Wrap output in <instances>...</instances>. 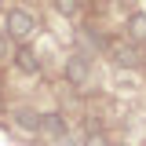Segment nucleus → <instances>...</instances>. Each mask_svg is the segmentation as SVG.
Segmentation results:
<instances>
[{"mask_svg": "<svg viewBox=\"0 0 146 146\" xmlns=\"http://www.w3.org/2000/svg\"><path fill=\"white\" fill-rule=\"evenodd\" d=\"M11 55V40H7V33H0V58H7Z\"/></svg>", "mask_w": 146, "mask_h": 146, "instance_id": "12", "label": "nucleus"}, {"mask_svg": "<svg viewBox=\"0 0 146 146\" xmlns=\"http://www.w3.org/2000/svg\"><path fill=\"white\" fill-rule=\"evenodd\" d=\"M143 70H146V48H143Z\"/></svg>", "mask_w": 146, "mask_h": 146, "instance_id": "13", "label": "nucleus"}, {"mask_svg": "<svg viewBox=\"0 0 146 146\" xmlns=\"http://www.w3.org/2000/svg\"><path fill=\"white\" fill-rule=\"evenodd\" d=\"M62 73H66V80H70L73 88H84V84H88V77H91V55L70 51V58H66Z\"/></svg>", "mask_w": 146, "mask_h": 146, "instance_id": "3", "label": "nucleus"}, {"mask_svg": "<svg viewBox=\"0 0 146 146\" xmlns=\"http://www.w3.org/2000/svg\"><path fill=\"white\" fill-rule=\"evenodd\" d=\"M11 66L18 73H26V77H40L44 73V62H40V55L29 48V44H18L15 51H11Z\"/></svg>", "mask_w": 146, "mask_h": 146, "instance_id": "4", "label": "nucleus"}, {"mask_svg": "<svg viewBox=\"0 0 146 146\" xmlns=\"http://www.w3.org/2000/svg\"><path fill=\"white\" fill-rule=\"evenodd\" d=\"M80 146H113V143H110V135L102 131V128H91L88 135L80 139Z\"/></svg>", "mask_w": 146, "mask_h": 146, "instance_id": "10", "label": "nucleus"}, {"mask_svg": "<svg viewBox=\"0 0 146 146\" xmlns=\"http://www.w3.org/2000/svg\"><path fill=\"white\" fill-rule=\"evenodd\" d=\"M11 121H15L26 135H40V113L33 106H11Z\"/></svg>", "mask_w": 146, "mask_h": 146, "instance_id": "5", "label": "nucleus"}, {"mask_svg": "<svg viewBox=\"0 0 146 146\" xmlns=\"http://www.w3.org/2000/svg\"><path fill=\"white\" fill-rule=\"evenodd\" d=\"M124 36L135 48H146V11H131L124 22Z\"/></svg>", "mask_w": 146, "mask_h": 146, "instance_id": "6", "label": "nucleus"}, {"mask_svg": "<svg viewBox=\"0 0 146 146\" xmlns=\"http://www.w3.org/2000/svg\"><path fill=\"white\" fill-rule=\"evenodd\" d=\"M106 51L110 58L121 66V70H135V66H143V48H135L131 40H106Z\"/></svg>", "mask_w": 146, "mask_h": 146, "instance_id": "2", "label": "nucleus"}, {"mask_svg": "<svg viewBox=\"0 0 146 146\" xmlns=\"http://www.w3.org/2000/svg\"><path fill=\"white\" fill-rule=\"evenodd\" d=\"M113 146H121V143H113Z\"/></svg>", "mask_w": 146, "mask_h": 146, "instance_id": "14", "label": "nucleus"}, {"mask_svg": "<svg viewBox=\"0 0 146 146\" xmlns=\"http://www.w3.org/2000/svg\"><path fill=\"white\" fill-rule=\"evenodd\" d=\"M4 33H7V40H15V44H29V36L36 33V18L26 7H11L4 15Z\"/></svg>", "mask_w": 146, "mask_h": 146, "instance_id": "1", "label": "nucleus"}, {"mask_svg": "<svg viewBox=\"0 0 146 146\" xmlns=\"http://www.w3.org/2000/svg\"><path fill=\"white\" fill-rule=\"evenodd\" d=\"M51 146H80V139L66 131V135H58V139H51Z\"/></svg>", "mask_w": 146, "mask_h": 146, "instance_id": "11", "label": "nucleus"}, {"mask_svg": "<svg viewBox=\"0 0 146 146\" xmlns=\"http://www.w3.org/2000/svg\"><path fill=\"white\" fill-rule=\"evenodd\" d=\"M106 48V40L99 33H91V26H80L77 29V51H84V55H99Z\"/></svg>", "mask_w": 146, "mask_h": 146, "instance_id": "8", "label": "nucleus"}, {"mask_svg": "<svg viewBox=\"0 0 146 146\" xmlns=\"http://www.w3.org/2000/svg\"><path fill=\"white\" fill-rule=\"evenodd\" d=\"M51 7L58 11V15H66V18H77V15H80V0H51Z\"/></svg>", "mask_w": 146, "mask_h": 146, "instance_id": "9", "label": "nucleus"}, {"mask_svg": "<svg viewBox=\"0 0 146 146\" xmlns=\"http://www.w3.org/2000/svg\"><path fill=\"white\" fill-rule=\"evenodd\" d=\"M40 131L51 135V139H58V135L70 131V124H66V117H62L58 110H48V113H40Z\"/></svg>", "mask_w": 146, "mask_h": 146, "instance_id": "7", "label": "nucleus"}]
</instances>
